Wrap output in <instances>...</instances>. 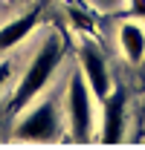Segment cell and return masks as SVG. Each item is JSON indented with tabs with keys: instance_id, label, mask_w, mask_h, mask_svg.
<instances>
[{
	"instance_id": "2",
	"label": "cell",
	"mask_w": 145,
	"mask_h": 150,
	"mask_svg": "<svg viewBox=\"0 0 145 150\" xmlns=\"http://www.w3.org/2000/svg\"><path fill=\"white\" fill-rule=\"evenodd\" d=\"M61 136V104L58 98H44L23 107V115L15 124L12 139L15 142H32V144H47Z\"/></svg>"
},
{
	"instance_id": "7",
	"label": "cell",
	"mask_w": 145,
	"mask_h": 150,
	"mask_svg": "<svg viewBox=\"0 0 145 150\" xmlns=\"http://www.w3.org/2000/svg\"><path fill=\"white\" fill-rule=\"evenodd\" d=\"M35 26H38V9H29L26 15H20V18L3 23V26H0V52L18 46L20 40L35 29Z\"/></svg>"
},
{
	"instance_id": "4",
	"label": "cell",
	"mask_w": 145,
	"mask_h": 150,
	"mask_svg": "<svg viewBox=\"0 0 145 150\" xmlns=\"http://www.w3.org/2000/svg\"><path fill=\"white\" fill-rule=\"evenodd\" d=\"M78 72L84 75V81H87L90 93L96 95V101H102L113 90L108 61L99 52V46H93V43H81V49H78Z\"/></svg>"
},
{
	"instance_id": "5",
	"label": "cell",
	"mask_w": 145,
	"mask_h": 150,
	"mask_svg": "<svg viewBox=\"0 0 145 150\" xmlns=\"http://www.w3.org/2000/svg\"><path fill=\"white\" fill-rule=\"evenodd\" d=\"M99 139L105 144H119L125 139V90L113 87L102 98V133Z\"/></svg>"
},
{
	"instance_id": "6",
	"label": "cell",
	"mask_w": 145,
	"mask_h": 150,
	"mask_svg": "<svg viewBox=\"0 0 145 150\" xmlns=\"http://www.w3.org/2000/svg\"><path fill=\"white\" fill-rule=\"evenodd\" d=\"M119 49H122L128 64H142V58H145V29L139 26L136 18L119 23Z\"/></svg>"
},
{
	"instance_id": "3",
	"label": "cell",
	"mask_w": 145,
	"mask_h": 150,
	"mask_svg": "<svg viewBox=\"0 0 145 150\" xmlns=\"http://www.w3.org/2000/svg\"><path fill=\"white\" fill-rule=\"evenodd\" d=\"M93 101L87 81L81 72H72L67 87V124H70L72 142H90L93 139Z\"/></svg>"
},
{
	"instance_id": "8",
	"label": "cell",
	"mask_w": 145,
	"mask_h": 150,
	"mask_svg": "<svg viewBox=\"0 0 145 150\" xmlns=\"http://www.w3.org/2000/svg\"><path fill=\"white\" fill-rule=\"evenodd\" d=\"M128 15L142 20L145 18V0H128Z\"/></svg>"
},
{
	"instance_id": "9",
	"label": "cell",
	"mask_w": 145,
	"mask_h": 150,
	"mask_svg": "<svg viewBox=\"0 0 145 150\" xmlns=\"http://www.w3.org/2000/svg\"><path fill=\"white\" fill-rule=\"evenodd\" d=\"M9 78H12V64H9V61H0V90L6 87Z\"/></svg>"
},
{
	"instance_id": "1",
	"label": "cell",
	"mask_w": 145,
	"mask_h": 150,
	"mask_svg": "<svg viewBox=\"0 0 145 150\" xmlns=\"http://www.w3.org/2000/svg\"><path fill=\"white\" fill-rule=\"evenodd\" d=\"M61 58H64V43H61V35L58 32H50L47 40L35 49V55L29 61L26 72L20 75L18 87L12 93V101H9V110L20 112L23 107H29L38 95L44 93V87L52 81L55 69L61 67Z\"/></svg>"
}]
</instances>
